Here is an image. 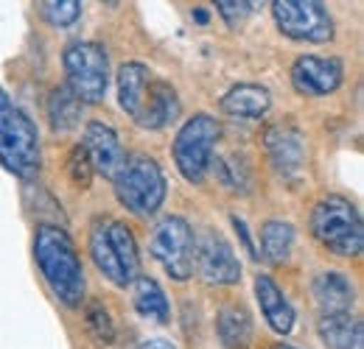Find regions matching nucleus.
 <instances>
[{
  "label": "nucleus",
  "instance_id": "1",
  "mask_svg": "<svg viewBox=\"0 0 364 349\" xmlns=\"http://www.w3.org/2000/svg\"><path fill=\"white\" fill-rule=\"evenodd\" d=\"M118 104L143 129H163L180 118L177 89L140 62L118 67Z\"/></svg>",
  "mask_w": 364,
  "mask_h": 349
},
{
  "label": "nucleus",
  "instance_id": "2",
  "mask_svg": "<svg viewBox=\"0 0 364 349\" xmlns=\"http://www.w3.org/2000/svg\"><path fill=\"white\" fill-rule=\"evenodd\" d=\"M34 260L40 265V274L50 288V294L65 307H82L85 302V268L79 260V252L70 240V235L56 226L43 223L34 235Z\"/></svg>",
  "mask_w": 364,
  "mask_h": 349
},
{
  "label": "nucleus",
  "instance_id": "3",
  "mask_svg": "<svg viewBox=\"0 0 364 349\" xmlns=\"http://www.w3.org/2000/svg\"><path fill=\"white\" fill-rule=\"evenodd\" d=\"M0 165L20 179H34L43 165L37 126L3 87H0Z\"/></svg>",
  "mask_w": 364,
  "mask_h": 349
},
{
  "label": "nucleus",
  "instance_id": "4",
  "mask_svg": "<svg viewBox=\"0 0 364 349\" xmlns=\"http://www.w3.org/2000/svg\"><path fill=\"white\" fill-rule=\"evenodd\" d=\"M311 235L336 257H359L364 249L362 216L342 196H325L314 204Z\"/></svg>",
  "mask_w": 364,
  "mask_h": 349
},
{
  "label": "nucleus",
  "instance_id": "5",
  "mask_svg": "<svg viewBox=\"0 0 364 349\" xmlns=\"http://www.w3.org/2000/svg\"><path fill=\"white\" fill-rule=\"evenodd\" d=\"M112 184L118 201L135 216H154L168 193L163 168L146 154H127V162L112 179Z\"/></svg>",
  "mask_w": 364,
  "mask_h": 349
},
{
  "label": "nucleus",
  "instance_id": "6",
  "mask_svg": "<svg viewBox=\"0 0 364 349\" xmlns=\"http://www.w3.org/2000/svg\"><path fill=\"white\" fill-rule=\"evenodd\" d=\"M219 137H222L219 121L205 115V112H199L182 123L177 137H174L171 154H174V165L185 182H191V184L205 182V176L210 171V162H213V154H216Z\"/></svg>",
  "mask_w": 364,
  "mask_h": 349
},
{
  "label": "nucleus",
  "instance_id": "7",
  "mask_svg": "<svg viewBox=\"0 0 364 349\" xmlns=\"http://www.w3.org/2000/svg\"><path fill=\"white\" fill-rule=\"evenodd\" d=\"M62 67L68 76V84L79 104H101L109 84V59L104 45L98 43H73L62 53Z\"/></svg>",
  "mask_w": 364,
  "mask_h": 349
},
{
  "label": "nucleus",
  "instance_id": "8",
  "mask_svg": "<svg viewBox=\"0 0 364 349\" xmlns=\"http://www.w3.org/2000/svg\"><path fill=\"white\" fill-rule=\"evenodd\" d=\"M193 240L196 238L188 221L182 216H166L151 226L149 249L171 279L185 282L193 274Z\"/></svg>",
  "mask_w": 364,
  "mask_h": 349
},
{
  "label": "nucleus",
  "instance_id": "9",
  "mask_svg": "<svg viewBox=\"0 0 364 349\" xmlns=\"http://www.w3.org/2000/svg\"><path fill=\"white\" fill-rule=\"evenodd\" d=\"M274 26L294 43L322 45L333 40V17L319 0H274Z\"/></svg>",
  "mask_w": 364,
  "mask_h": 349
},
{
  "label": "nucleus",
  "instance_id": "10",
  "mask_svg": "<svg viewBox=\"0 0 364 349\" xmlns=\"http://www.w3.org/2000/svg\"><path fill=\"white\" fill-rule=\"evenodd\" d=\"M193 265L210 285H235L241 279V260L228 238L216 229H208L193 240Z\"/></svg>",
  "mask_w": 364,
  "mask_h": 349
},
{
  "label": "nucleus",
  "instance_id": "11",
  "mask_svg": "<svg viewBox=\"0 0 364 349\" xmlns=\"http://www.w3.org/2000/svg\"><path fill=\"white\" fill-rule=\"evenodd\" d=\"M264 145H267V157L280 179L297 182L303 176L306 171V134L300 131L297 123L280 121V123L269 126L264 134Z\"/></svg>",
  "mask_w": 364,
  "mask_h": 349
},
{
  "label": "nucleus",
  "instance_id": "12",
  "mask_svg": "<svg viewBox=\"0 0 364 349\" xmlns=\"http://www.w3.org/2000/svg\"><path fill=\"white\" fill-rule=\"evenodd\" d=\"M291 84L306 98H322L342 87L345 62L339 56H300L291 65Z\"/></svg>",
  "mask_w": 364,
  "mask_h": 349
},
{
  "label": "nucleus",
  "instance_id": "13",
  "mask_svg": "<svg viewBox=\"0 0 364 349\" xmlns=\"http://www.w3.org/2000/svg\"><path fill=\"white\" fill-rule=\"evenodd\" d=\"M87 160L92 165V174H101L104 179H115L118 171L127 162V151L118 140V131L104 121H90L85 126V143H82Z\"/></svg>",
  "mask_w": 364,
  "mask_h": 349
},
{
  "label": "nucleus",
  "instance_id": "14",
  "mask_svg": "<svg viewBox=\"0 0 364 349\" xmlns=\"http://www.w3.org/2000/svg\"><path fill=\"white\" fill-rule=\"evenodd\" d=\"M311 297L319 307V316H336V313H350L356 302L353 282L342 271H322L311 282Z\"/></svg>",
  "mask_w": 364,
  "mask_h": 349
},
{
  "label": "nucleus",
  "instance_id": "15",
  "mask_svg": "<svg viewBox=\"0 0 364 349\" xmlns=\"http://www.w3.org/2000/svg\"><path fill=\"white\" fill-rule=\"evenodd\" d=\"M255 299L261 307V316L277 336H289L294 330V307L286 299V294L277 288L272 277L258 274L255 277Z\"/></svg>",
  "mask_w": 364,
  "mask_h": 349
},
{
  "label": "nucleus",
  "instance_id": "16",
  "mask_svg": "<svg viewBox=\"0 0 364 349\" xmlns=\"http://www.w3.org/2000/svg\"><path fill=\"white\" fill-rule=\"evenodd\" d=\"M269 106H272L269 89L261 87V84H252V82L232 84L222 95V112L230 118H238V121H258L269 112Z\"/></svg>",
  "mask_w": 364,
  "mask_h": 349
},
{
  "label": "nucleus",
  "instance_id": "17",
  "mask_svg": "<svg viewBox=\"0 0 364 349\" xmlns=\"http://www.w3.org/2000/svg\"><path fill=\"white\" fill-rule=\"evenodd\" d=\"M90 255L95 268L115 285V288H127L129 279L121 268V262L115 257V249L109 243V221L107 218H95L90 226Z\"/></svg>",
  "mask_w": 364,
  "mask_h": 349
},
{
  "label": "nucleus",
  "instance_id": "18",
  "mask_svg": "<svg viewBox=\"0 0 364 349\" xmlns=\"http://www.w3.org/2000/svg\"><path fill=\"white\" fill-rule=\"evenodd\" d=\"M317 330L328 349H364V327L350 313L319 316Z\"/></svg>",
  "mask_w": 364,
  "mask_h": 349
},
{
  "label": "nucleus",
  "instance_id": "19",
  "mask_svg": "<svg viewBox=\"0 0 364 349\" xmlns=\"http://www.w3.org/2000/svg\"><path fill=\"white\" fill-rule=\"evenodd\" d=\"M132 305L135 310L149 318V321H157V324H168L171 318V305H168V297L166 291L160 288L157 279L151 277H137L135 288H132Z\"/></svg>",
  "mask_w": 364,
  "mask_h": 349
},
{
  "label": "nucleus",
  "instance_id": "20",
  "mask_svg": "<svg viewBox=\"0 0 364 349\" xmlns=\"http://www.w3.org/2000/svg\"><path fill=\"white\" fill-rule=\"evenodd\" d=\"M219 341L228 349H247L252 344V316L244 305H228L219 310L216 318Z\"/></svg>",
  "mask_w": 364,
  "mask_h": 349
},
{
  "label": "nucleus",
  "instance_id": "21",
  "mask_svg": "<svg viewBox=\"0 0 364 349\" xmlns=\"http://www.w3.org/2000/svg\"><path fill=\"white\" fill-rule=\"evenodd\" d=\"M294 249V226L283 218H269L261 226V257L280 265L291 257Z\"/></svg>",
  "mask_w": 364,
  "mask_h": 349
},
{
  "label": "nucleus",
  "instance_id": "22",
  "mask_svg": "<svg viewBox=\"0 0 364 349\" xmlns=\"http://www.w3.org/2000/svg\"><path fill=\"white\" fill-rule=\"evenodd\" d=\"M48 121H50V129L62 134L73 131L82 121V104L65 84L53 89L48 98Z\"/></svg>",
  "mask_w": 364,
  "mask_h": 349
},
{
  "label": "nucleus",
  "instance_id": "23",
  "mask_svg": "<svg viewBox=\"0 0 364 349\" xmlns=\"http://www.w3.org/2000/svg\"><path fill=\"white\" fill-rule=\"evenodd\" d=\"M109 243L115 249V257L121 262L124 274L129 282H135L140 277V255H137V240L132 229L124 221H109Z\"/></svg>",
  "mask_w": 364,
  "mask_h": 349
},
{
  "label": "nucleus",
  "instance_id": "24",
  "mask_svg": "<svg viewBox=\"0 0 364 349\" xmlns=\"http://www.w3.org/2000/svg\"><path fill=\"white\" fill-rule=\"evenodd\" d=\"M85 327L90 333V338L98 347H109L115 341V324H112V316L109 310L101 305L98 299H90L85 305Z\"/></svg>",
  "mask_w": 364,
  "mask_h": 349
},
{
  "label": "nucleus",
  "instance_id": "25",
  "mask_svg": "<svg viewBox=\"0 0 364 349\" xmlns=\"http://www.w3.org/2000/svg\"><path fill=\"white\" fill-rule=\"evenodd\" d=\"M213 168H216V174L222 179V184L230 187V190H241V193H247L250 190V168L244 165V160L238 157L235 160V154H228V157H216V162H210Z\"/></svg>",
  "mask_w": 364,
  "mask_h": 349
},
{
  "label": "nucleus",
  "instance_id": "26",
  "mask_svg": "<svg viewBox=\"0 0 364 349\" xmlns=\"http://www.w3.org/2000/svg\"><path fill=\"white\" fill-rule=\"evenodd\" d=\"M43 20L50 23L53 28H68L82 17V3L79 0H48L37 6Z\"/></svg>",
  "mask_w": 364,
  "mask_h": 349
},
{
  "label": "nucleus",
  "instance_id": "27",
  "mask_svg": "<svg viewBox=\"0 0 364 349\" xmlns=\"http://www.w3.org/2000/svg\"><path fill=\"white\" fill-rule=\"evenodd\" d=\"M68 176H70V182H73L76 187H82V190L90 187L92 165H90V160H87V154H85L82 145H76V148L70 151V157H68Z\"/></svg>",
  "mask_w": 364,
  "mask_h": 349
},
{
  "label": "nucleus",
  "instance_id": "28",
  "mask_svg": "<svg viewBox=\"0 0 364 349\" xmlns=\"http://www.w3.org/2000/svg\"><path fill=\"white\" fill-rule=\"evenodd\" d=\"M216 11L225 17V23H228L230 28H238L250 14H252V3H247V0H219L216 3Z\"/></svg>",
  "mask_w": 364,
  "mask_h": 349
},
{
  "label": "nucleus",
  "instance_id": "29",
  "mask_svg": "<svg viewBox=\"0 0 364 349\" xmlns=\"http://www.w3.org/2000/svg\"><path fill=\"white\" fill-rule=\"evenodd\" d=\"M232 226H235V232H238V235H241V240H244V246H247V252H252V257H258V255H255V246H252V240H250V232H247V223H244V221L238 218V216H232Z\"/></svg>",
  "mask_w": 364,
  "mask_h": 349
},
{
  "label": "nucleus",
  "instance_id": "30",
  "mask_svg": "<svg viewBox=\"0 0 364 349\" xmlns=\"http://www.w3.org/2000/svg\"><path fill=\"white\" fill-rule=\"evenodd\" d=\"M137 349H177V347L171 341H166V338H146Z\"/></svg>",
  "mask_w": 364,
  "mask_h": 349
},
{
  "label": "nucleus",
  "instance_id": "31",
  "mask_svg": "<svg viewBox=\"0 0 364 349\" xmlns=\"http://www.w3.org/2000/svg\"><path fill=\"white\" fill-rule=\"evenodd\" d=\"M193 14H196V20H199V23H205V20H208V14H205V11H202V9H196V11H193Z\"/></svg>",
  "mask_w": 364,
  "mask_h": 349
},
{
  "label": "nucleus",
  "instance_id": "32",
  "mask_svg": "<svg viewBox=\"0 0 364 349\" xmlns=\"http://www.w3.org/2000/svg\"><path fill=\"white\" fill-rule=\"evenodd\" d=\"M272 349H297V347H291V344H277V347H272Z\"/></svg>",
  "mask_w": 364,
  "mask_h": 349
}]
</instances>
